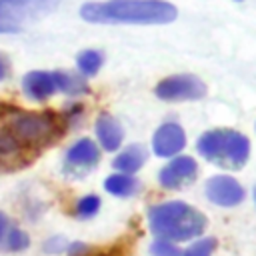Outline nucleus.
Returning <instances> with one entry per match:
<instances>
[{
	"mask_svg": "<svg viewBox=\"0 0 256 256\" xmlns=\"http://www.w3.org/2000/svg\"><path fill=\"white\" fill-rule=\"evenodd\" d=\"M104 190L112 196H120V198H128L134 196L140 190V182L132 176V174H124V172H116L110 174L104 180Z\"/></svg>",
	"mask_w": 256,
	"mask_h": 256,
	"instance_id": "4468645a",
	"label": "nucleus"
},
{
	"mask_svg": "<svg viewBox=\"0 0 256 256\" xmlns=\"http://www.w3.org/2000/svg\"><path fill=\"white\" fill-rule=\"evenodd\" d=\"M206 94L204 82L194 74H172L156 84V96L160 100H198Z\"/></svg>",
	"mask_w": 256,
	"mask_h": 256,
	"instance_id": "423d86ee",
	"label": "nucleus"
},
{
	"mask_svg": "<svg viewBox=\"0 0 256 256\" xmlns=\"http://www.w3.org/2000/svg\"><path fill=\"white\" fill-rule=\"evenodd\" d=\"M22 92L36 102H42L46 98H50L56 92V82H54V74L52 72H44V70H32L22 78Z\"/></svg>",
	"mask_w": 256,
	"mask_h": 256,
	"instance_id": "9b49d317",
	"label": "nucleus"
},
{
	"mask_svg": "<svg viewBox=\"0 0 256 256\" xmlns=\"http://www.w3.org/2000/svg\"><path fill=\"white\" fill-rule=\"evenodd\" d=\"M214 248H216V240L214 238H200L182 256H212Z\"/></svg>",
	"mask_w": 256,
	"mask_h": 256,
	"instance_id": "aec40b11",
	"label": "nucleus"
},
{
	"mask_svg": "<svg viewBox=\"0 0 256 256\" xmlns=\"http://www.w3.org/2000/svg\"><path fill=\"white\" fill-rule=\"evenodd\" d=\"M80 16L96 24H166L176 18V8L164 0H106L84 4Z\"/></svg>",
	"mask_w": 256,
	"mask_h": 256,
	"instance_id": "f257e3e1",
	"label": "nucleus"
},
{
	"mask_svg": "<svg viewBox=\"0 0 256 256\" xmlns=\"http://www.w3.org/2000/svg\"><path fill=\"white\" fill-rule=\"evenodd\" d=\"M66 240L62 238V236H52V238H48L46 242H44V252H48V254H60V252H64L66 250Z\"/></svg>",
	"mask_w": 256,
	"mask_h": 256,
	"instance_id": "4be33fe9",
	"label": "nucleus"
},
{
	"mask_svg": "<svg viewBox=\"0 0 256 256\" xmlns=\"http://www.w3.org/2000/svg\"><path fill=\"white\" fill-rule=\"evenodd\" d=\"M102 54L98 50H82L76 58V66L82 76H94L102 66Z\"/></svg>",
	"mask_w": 256,
	"mask_h": 256,
	"instance_id": "dca6fc26",
	"label": "nucleus"
},
{
	"mask_svg": "<svg viewBox=\"0 0 256 256\" xmlns=\"http://www.w3.org/2000/svg\"><path fill=\"white\" fill-rule=\"evenodd\" d=\"M8 132L26 148H42L60 134V120L52 112H14Z\"/></svg>",
	"mask_w": 256,
	"mask_h": 256,
	"instance_id": "20e7f679",
	"label": "nucleus"
},
{
	"mask_svg": "<svg viewBox=\"0 0 256 256\" xmlns=\"http://www.w3.org/2000/svg\"><path fill=\"white\" fill-rule=\"evenodd\" d=\"M98 210H100V198L96 194H88V196L78 198L76 208H74L78 218H92Z\"/></svg>",
	"mask_w": 256,
	"mask_h": 256,
	"instance_id": "6ab92c4d",
	"label": "nucleus"
},
{
	"mask_svg": "<svg viewBox=\"0 0 256 256\" xmlns=\"http://www.w3.org/2000/svg\"><path fill=\"white\" fill-rule=\"evenodd\" d=\"M148 224L156 238L170 242H186L204 232L206 216L186 202L170 200L154 204L148 210Z\"/></svg>",
	"mask_w": 256,
	"mask_h": 256,
	"instance_id": "f03ea898",
	"label": "nucleus"
},
{
	"mask_svg": "<svg viewBox=\"0 0 256 256\" xmlns=\"http://www.w3.org/2000/svg\"><path fill=\"white\" fill-rule=\"evenodd\" d=\"M60 0H0V34L22 32L28 24L50 14Z\"/></svg>",
	"mask_w": 256,
	"mask_h": 256,
	"instance_id": "39448f33",
	"label": "nucleus"
},
{
	"mask_svg": "<svg viewBox=\"0 0 256 256\" xmlns=\"http://www.w3.org/2000/svg\"><path fill=\"white\" fill-rule=\"evenodd\" d=\"M146 162V148L140 146V144H130L126 146L112 162V166L118 170V172H124V174H136Z\"/></svg>",
	"mask_w": 256,
	"mask_h": 256,
	"instance_id": "ddd939ff",
	"label": "nucleus"
},
{
	"mask_svg": "<svg viewBox=\"0 0 256 256\" xmlns=\"http://www.w3.org/2000/svg\"><path fill=\"white\" fill-rule=\"evenodd\" d=\"M198 174V164L192 156H174L166 166H162L160 174H158V180H160V186L166 188V190H176V188H182L190 182H194Z\"/></svg>",
	"mask_w": 256,
	"mask_h": 256,
	"instance_id": "6e6552de",
	"label": "nucleus"
},
{
	"mask_svg": "<svg viewBox=\"0 0 256 256\" xmlns=\"http://www.w3.org/2000/svg\"><path fill=\"white\" fill-rule=\"evenodd\" d=\"M98 162H100V148L96 146V142L90 138H80L66 150L64 170L72 176H84Z\"/></svg>",
	"mask_w": 256,
	"mask_h": 256,
	"instance_id": "0eeeda50",
	"label": "nucleus"
},
{
	"mask_svg": "<svg viewBox=\"0 0 256 256\" xmlns=\"http://www.w3.org/2000/svg\"><path fill=\"white\" fill-rule=\"evenodd\" d=\"M6 230H8V216L4 212H0V240H2V236H4Z\"/></svg>",
	"mask_w": 256,
	"mask_h": 256,
	"instance_id": "393cba45",
	"label": "nucleus"
},
{
	"mask_svg": "<svg viewBox=\"0 0 256 256\" xmlns=\"http://www.w3.org/2000/svg\"><path fill=\"white\" fill-rule=\"evenodd\" d=\"M52 74H54L56 90H60L68 96H80V94L88 92V84H86L82 74L68 72V70H58V72H52Z\"/></svg>",
	"mask_w": 256,
	"mask_h": 256,
	"instance_id": "2eb2a0df",
	"label": "nucleus"
},
{
	"mask_svg": "<svg viewBox=\"0 0 256 256\" xmlns=\"http://www.w3.org/2000/svg\"><path fill=\"white\" fill-rule=\"evenodd\" d=\"M254 200H256V188H254Z\"/></svg>",
	"mask_w": 256,
	"mask_h": 256,
	"instance_id": "a878e982",
	"label": "nucleus"
},
{
	"mask_svg": "<svg viewBox=\"0 0 256 256\" xmlns=\"http://www.w3.org/2000/svg\"><path fill=\"white\" fill-rule=\"evenodd\" d=\"M200 156L208 162L226 168V170H240L250 154V142L242 132L230 128H216L208 130L198 138L196 144Z\"/></svg>",
	"mask_w": 256,
	"mask_h": 256,
	"instance_id": "7ed1b4c3",
	"label": "nucleus"
},
{
	"mask_svg": "<svg viewBox=\"0 0 256 256\" xmlns=\"http://www.w3.org/2000/svg\"><path fill=\"white\" fill-rule=\"evenodd\" d=\"M150 252H152V256H182L180 248H176L174 242L162 240V238H158L156 242H152Z\"/></svg>",
	"mask_w": 256,
	"mask_h": 256,
	"instance_id": "412c9836",
	"label": "nucleus"
},
{
	"mask_svg": "<svg viewBox=\"0 0 256 256\" xmlns=\"http://www.w3.org/2000/svg\"><path fill=\"white\" fill-rule=\"evenodd\" d=\"M184 146H186V134L182 126L176 122H164L162 126H158V130L152 136V150L156 156L162 158L176 156L178 152H182Z\"/></svg>",
	"mask_w": 256,
	"mask_h": 256,
	"instance_id": "9d476101",
	"label": "nucleus"
},
{
	"mask_svg": "<svg viewBox=\"0 0 256 256\" xmlns=\"http://www.w3.org/2000/svg\"><path fill=\"white\" fill-rule=\"evenodd\" d=\"M206 196L216 206H236L244 200V188L236 178L218 174L206 182Z\"/></svg>",
	"mask_w": 256,
	"mask_h": 256,
	"instance_id": "1a4fd4ad",
	"label": "nucleus"
},
{
	"mask_svg": "<svg viewBox=\"0 0 256 256\" xmlns=\"http://www.w3.org/2000/svg\"><path fill=\"white\" fill-rule=\"evenodd\" d=\"M96 138L100 142V146L106 150V152H114L120 148L122 140H124V130L120 126V122L110 116V114H100L98 120H96Z\"/></svg>",
	"mask_w": 256,
	"mask_h": 256,
	"instance_id": "f8f14e48",
	"label": "nucleus"
},
{
	"mask_svg": "<svg viewBox=\"0 0 256 256\" xmlns=\"http://www.w3.org/2000/svg\"><path fill=\"white\" fill-rule=\"evenodd\" d=\"M0 244L4 246V250H10V252H20V250H26L30 246V236L20 230V228H8L0 240Z\"/></svg>",
	"mask_w": 256,
	"mask_h": 256,
	"instance_id": "f3484780",
	"label": "nucleus"
},
{
	"mask_svg": "<svg viewBox=\"0 0 256 256\" xmlns=\"http://www.w3.org/2000/svg\"><path fill=\"white\" fill-rule=\"evenodd\" d=\"M20 150H22V144L10 132H0V162L18 158Z\"/></svg>",
	"mask_w": 256,
	"mask_h": 256,
	"instance_id": "a211bd4d",
	"label": "nucleus"
},
{
	"mask_svg": "<svg viewBox=\"0 0 256 256\" xmlns=\"http://www.w3.org/2000/svg\"><path fill=\"white\" fill-rule=\"evenodd\" d=\"M66 252H68V256H84L88 252V246L82 242H72L66 246Z\"/></svg>",
	"mask_w": 256,
	"mask_h": 256,
	"instance_id": "5701e85b",
	"label": "nucleus"
},
{
	"mask_svg": "<svg viewBox=\"0 0 256 256\" xmlns=\"http://www.w3.org/2000/svg\"><path fill=\"white\" fill-rule=\"evenodd\" d=\"M8 74H10V60H8V56L4 52H0V82L6 80Z\"/></svg>",
	"mask_w": 256,
	"mask_h": 256,
	"instance_id": "b1692460",
	"label": "nucleus"
}]
</instances>
